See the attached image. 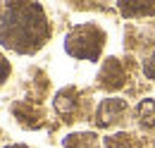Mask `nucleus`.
Instances as JSON below:
<instances>
[{
  "instance_id": "nucleus-8",
  "label": "nucleus",
  "mask_w": 155,
  "mask_h": 148,
  "mask_svg": "<svg viewBox=\"0 0 155 148\" xmlns=\"http://www.w3.org/2000/svg\"><path fill=\"white\" fill-rule=\"evenodd\" d=\"M64 148H100V141L93 131H77L64 139Z\"/></svg>"
},
{
  "instance_id": "nucleus-3",
  "label": "nucleus",
  "mask_w": 155,
  "mask_h": 148,
  "mask_svg": "<svg viewBox=\"0 0 155 148\" xmlns=\"http://www.w3.org/2000/svg\"><path fill=\"white\" fill-rule=\"evenodd\" d=\"M129 112V105L124 98H105L100 105L96 108V127H115L119 124Z\"/></svg>"
},
{
  "instance_id": "nucleus-9",
  "label": "nucleus",
  "mask_w": 155,
  "mask_h": 148,
  "mask_svg": "<svg viewBox=\"0 0 155 148\" xmlns=\"http://www.w3.org/2000/svg\"><path fill=\"white\" fill-rule=\"evenodd\" d=\"M103 148H138V139L134 134L119 131V134H112V136H105Z\"/></svg>"
},
{
  "instance_id": "nucleus-10",
  "label": "nucleus",
  "mask_w": 155,
  "mask_h": 148,
  "mask_svg": "<svg viewBox=\"0 0 155 148\" xmlns=\"http://www.w3.org/2000/svg\"><path fill=\"white\" fill-rule=\"evenodd\" d=\"M141 67H143V74H146L148 79H153V81H155V45H150V48L143 53Z\"/></svg>"
},
{
  "instance_id": "nucleus-12",
  "label": "nucleus",
  "mask_w": 155,
  "mask_h": 148,
  "mask_svg": "<svg viewBox=\"0 0 155 148\" xmlns=\"http://www.w3.org/2000/svg\"><path fill=\"white\" fill-rule=\"evenodd\" d=\"M5 148H29V146H24V143H12V146H5Z\"/></svg>"
},
{
  "instance_id": "nucleus-5",
  "label": "nucleus",
  "mask_w": 155,
  "mask_h": 148,
  "mask_svg": "<svg viewBox=\"0 0 155 148\" xmlns=\"http://www.w3.org/2000/svg\"><path fill=\"white\" fill-rule=\"evenodd\" d=\"M81 103H84V98H81V91H79L77 86H67V89H60L55 93V98H53V108L58 115H62L64 119H77L74 115L81 110Z\"/></svg>"
},
{
  "instance_id": "nucleus-2",
  "label": "nucleus",
  "mask_w": 155,
  "mask_h": 148,
  "mask_svg": "<svg viewBox=\"0 0 155 148\" xmlns=\"http://www.w3.org/2000/svg\"><path fill=\"white\" fill-rule=\"evenodd\" d=\"M103 45H105V31L91 22L72 26V31L64 38V50L77 60H91V62L100 60Z\"/></svg>"
},
{
  "instance_id": "nucleus-11",
  "label": "nucleus",
  "mask_w": 155,
  "mask_h": 148,
  "mask_svg": "<svg viewBox=\"0 0 155 148\" xmlns=\"http://www.w3.org/2000/svg\"><path fill=\"white\" fill-rule=\"evenodd\" d=\"M10 72H12V67H10V60L0 53V86L5 84V79L10 76Z\"/></svg>"
},
{
  "instance_id": "nucleus-7",
  "label": "nucleus",
  "mask_w": 155,
  "mask_h": 148,
  "mask_svg": "<svg viewBox=\"0 0 155 148\" xmlns=\"http://www.w3.org/2000/svg\"><path fill=\"white\" fill-rule=\"evenodd\" d=\"M119 12L124 17H148L155 15V2H138V0H122Z\"/></svg>"
},
{
  "instance_id": "nucleus-6",
  "label": "nucleus",
  "mask_w": 155,
  "mask_h": 148,
  "mask_svg": "<svg viewBox=\"0 0 155 148\" xmlns=\"http://www.w3.org/2000/svg\"><path fill=\"white\" fill-rule=\"evenodd\" d=\"M136 122L143 131H153L155 129V100L153 98H143L138 105H136Z\"/></svg>"
},
{
  "instance_id": "nucleus-1",
  "label": "nucleus",
  "mask_w": 155,
  "mask_h": 148,
  "mask_svg": "<svg viewBox=\"0 0 155 148\" xmlns=\"http://www.w3.org/2000/svg\"><path fill=\"white\" fill-rule=\"evenodd\" d=\"M50 38V22L41 2H10L0 15V45L34 55Z\"/></svg>"
},
{
  "instance_id": "nucleus-4",
  "label": "nucleus",
  "mask_w": 155,
  "mask_h": 148,
  "mask_svg": "<svg viewBox=\"0 0 155 148\" xmlns=\"http://www.w3.org/2000/svg\"><path fill=\"white\" fill-rule=\"evenodd\" d=\"M98 84L107 91H117L127 84V69L119 57H107L98 72Z\"/></svg>"
}]
</instances>
